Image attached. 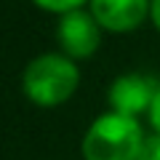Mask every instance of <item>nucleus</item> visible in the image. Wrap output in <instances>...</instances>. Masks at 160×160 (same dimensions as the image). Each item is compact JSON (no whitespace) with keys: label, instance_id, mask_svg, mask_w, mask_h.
Wrapping results in <instances>:
<instances>
[{"label":"nucleus","instance_id":"obj_5","mask_svg":"<svg viewBox=\"0 0 160 160\" xmlns=\"http://www.w3.org/2000/svg\"><path fill=\"white\" fill-rule=\"evenodd\" d=\"M88 11L96 16L104 32L126 35L139 29L152 13V0H91Z\"/></svg>","mask_w":160,"mask_h":160},{"label":"nucleus","instance_id":"obj_9","mask_svg":"<svg viewBox=\"0 0 160 160\" xmlns=\"http://www.w3.org/2000/svg\"><path fill=\"white\" fill-rule=\"evenodd\" d=\"M149 22H152L155 29L160 32V0H152V13H149Z\"/></svg>","mask_w":160,"mask_h":160},{"label":"nucleus","instance_id":"obj_6","mask_svg":"<svg viewBox=\"0 0 160 160\" xmlns=\"http://www.w3.org/2000/svg\"><path fill=\"white\" fill-rule=\"evenodd\" d=\"M32 3L40 8V11H48V13L62 16V13H67V11H75V8H86L91 0H32Z\"/></svg>","mask_w":160,"mask_h":160},{"label":"nucleus","instance_id":"obj_8","mask_svg":"<svg viewBox=\"0 0 160 160\" xmlns=\"http://www.w3.org/2000/svg\"><path fill=\"white\" fill-rule=\"evenodd\" d=\"M147 120H149V128L160 133V88H158L155 102H152V107H149V112H147Z\"/></svg>","mask_w":160,"mask_h":160},{"label":"nucleus","instance_id":"obj_1","mask_svg":"<svg viewBox=\"0 0 160 160\" xmlns=\"http://www.w3.org/2000/svg\"><path fill=\"white\" fill-rule=\"evenodd\" d=\"M80 86L78 62L62 51L40 53L29 59L22 72V91L35 107L53 109L67 104Z\"/></svg>","mask_w":160,"mask_h":160},{"label":"nucleus","instance_id":"obj_4","mask_svg":"<svg viewBox=\"0 0 160 160\" xmlns=\"http://www.w3.org/2000/svg\"><path fill=\"white\" fill-rule=\"evenodd\" d=\"M160 88V80L155 75H144V72H123L112 80V86L107 91V102L109 109L131 118H142L149 112L155 102V93Z\"/></svg>","mask_w":160,"mask_h":160},{"label":"nucleus","instance_id":"obj_7","mask_svg":"<svg viewBox=\"0 0 160 160\" xmlns=\"http://www.w3.org/2000/svg\"><path fill=\"white\" fill-rule=\"evenodd\" d=\"M139 160H160V133L152 131L147 133L142 144V152H139Z\"/></svg>","mask_w":160,"mask_h":160},{"label":"nucleus","instance_id":"obj_3","mask_svg":"<svg viewBox=\"0 0 160 160\" xmlns=\"http://www.w3.org/2000/svg\"><path fill=\"white\" fill-rule=\"evenodd\" d=\"M102 35L104 29L88 6L62 13L56 22V46L75 62H88L102 46Z\"/></svg>","mask_w":160,"mask_h":160},{"label":"nucleus","instance_id":"obj_2","mask_svg":"<svg viewBox=\"0 0 160 160\" xmlns=\"http://www.w3.org/2000/svg\"><path fill=\"white\" fill-rule=\"evenodd\" d=\"M144 139L147 133L139 118L109 109L88 126L80 152L83 160H139Z\"/></svg>","mask_w":160,"mask_h":160}]
</instances>
